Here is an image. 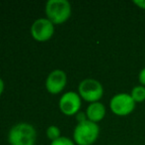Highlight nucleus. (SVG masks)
I'll use <instances>...</instances> for the list:
<instances>
[{
	"label": "nucleus",
	"mask_w": 145,
	"mask_h": 145,
	"mask_svg": "<svg viewBox=\"0 0 145 145\" xmlns=\"http://www.w3.org/2000/svg\"><path fill=\"white\" fill-rule=\"evenodd\" d=\"M99 126L96 122L87 119L79 122L74 129V140L78 145H91L99 136Z\"/></svg>",
	"instance_id": "nucleus-1"
},
{
	"label": "nucleus",
	"mask_w": 145,
	"mask_h": 145,
	"mask_svg": "<svg viewBox=\"0 0 145 145\" xmlns=\"http://www.w3.org/2000/svg\"><path fill=\"white\" fill-rule=\"evenodd\" d=\"M36 141V130L31 124L18 123L9 132L11 145H34Z\"/></svg>",
	"instance_id": "nucleus-2"
},
{
	"label": "nucleus",
	"mask_w": 145,
	"mask_h": 145,
	"mask_svg": "<svg viewBox=\"0 0 145 145\" xmlns=\"http://www.w3.org/2000/svg\"><path fill=\"white\" fill-rule=\"evenodd\" d=\"M48 20L56 24L66 21L71 14V6L67 0H48L46 4Z\"/></svg>",
	"instance_id": "nucleus-3"
},
{
	"label": "nucleus",
	"mask_w": 145,
	"mask_h": 145,
	"mask_svg": "<svg viewBox=\"0 0 145 145\" xmlns=\"http://www.w3.org/2000/svg\"><path fill=\"white\" fill-rule=\"evenodd\" d=\"M79 95L87 101L97 103L104 93L103 85L94 79H85L79 85Z\"/></svg>",
	"instance_id": "nucleus-4"
},
{
	"label": "nucleus",
	"mask_w": 145,
	"mask_h": 145,
	"mask_svg": "<svg viewBox=\"0 0 145 145\" xmlns=\"http://www.w3.org/2000/svg\"><path fill=\"white\" fill-rule=\"evenodd\" d=\"M110 107L116 115L124 116L133 111L135 107V101L128 93H118L112 97L110 101Z\"/></svg>",
	"instance_id": "nucleus-5"
},
{
	"label": "nucleus",
	"mask_w": 145,
	"mask_h": 145,
	"mask_svg": "<svg viewBox=\"0 0 145 145\" xmlns=\"http://www.w3.org/2000/svg\"><path fill=\"white\" fill-rule=\"evenodd\" d=\"M31 31H32L33 37L36 40L46 41L54 34V23L46 18H40L33 23Z\"/></svg>",
	"instance_id": "nucleus-6"
},
{
	"label": "nucleus",
	"mask_w": 145,
	"mask_h": 145,
	"mask_svg": "<svg viewBox=\"0 0 145 145\" xmlns=\"http://www.w3.org/2000/svg\"><path fill=\"white\" fill-rule=\"evenodd\" d=\"M59 107L61 111L67 115L77 113L81 107L80 95L74 91H67L60 97Z\"/></svg>",
	"instance_id": "nucleus-7"
},
{
	"label": "nucleus",
	"mask_w": 145,
	"mask_h": 145,
	"mask_svg": "<svg viewBox=\"0 0 145 145\" xmlns=\"http://www.w3.org/2000/svg\"><path fill=\"white\" fill-rule=\"evenodd\" d=\"M66 85V75L61 70H54L48 75L46 81L48 91L52 93H57L61 91Z\"/></svg>",
	"instance_id": "nucleus-8"
},
{
	"label": "nucleus",
	"mask_w": 145,
	"mask_h": 145,
	"mask_svg": "<svg viewBox=\"0 0 145 145\" xmlns=\"http://www.w3.org/2000/svg\"><path fill=\"white\" fill-rule=\"evenodd\" d=\"M86 115L88 119L93 122H99L105 117L106 115V107L103 103H92L89 105L86 110Z\"/></svg>",
	"instance_id": "nucleus-9"
},
{
	"label": "nucleus",
	"mask_w": 145,
	"mask_h": 145,
	"mask_svg": "<svg viewBox=\"0 0 145 145\" xmlns=\"http://www.w3.org/2000/svg\"><path fill=\"white\" fill-rule=\"evenodd\" d=\"M130 95L135 103H141L145 99V87L143 85H136L132 89Z\"/></svg>",
	"instance_id": "nucleus-10"
},
{
	"label": "nucleus",
	"mask_w": 145,
	"mask_h": 145,
	"mask_svg": "<svg viewBox=\"0 0 145 145\" xmlns=\"http://www.w3.org/2000/svg\"><path fill=\"white\" fill-rule=\"evenodd\" d=\"M46 134H48V137H50V139H52V141H54V140L60 137V130H59V128L57 126L50 125V127H48V129H46Z\"/></svg>",
	"instance_id": "nucleus-11"
},
{
	"label": "nucleus",
	"mask_w": 145,
	"mask_h": 145,
	"mask_svg": "<svg viewBox=\"0 0 145 145\" xmlns=\"http://www.w3.org/2000/svg\"><path fill=\"white\" fill-rule=\"evenodd\" d=\"M50 145H74V143H73L72 140H70L69 138L60 136L57 139L54 140Z\"/></svg>",
	"instance_id": "nucleus-12"
},
{
	"label": "nucleus",
	"mask_w": 145,
	"mask_h": 145,
	"mask_svg": "<svg viewBox=\"0 0 145 145\" xmlns=\"http://www.w3.org/2000/svg\"><path fill=\"white\" fill-rule=\"evenodd\" d=\"M138 77H139V81L141 83V85L144 87V85H145V68L142 69V70L140 71Z\"/></svg>",
	"instance_id": "nucleus-13"
},
{
	"label": "nucleus",
	"mask_w": 145,
	"mask_h": 145,
	"mask_svg": "<svg viewBox=\"0 0 145 145\" xmlns=\"http://www.w3.org/2000/svg\"><path fill=\"white\" fill-rule=\"evenodd\" d=\"M133 3L135 4L136 6L142 8V9H145V0H134Z\"/></svg>",
	"instance_id": "nucleus-14"
},
{
	"label": "nucleus",
	"mask_w": 145,
	"mask_h": 145,
	"mask_svg": "<svg viewBox=\"0 0 145 145\" xmlns=\"http://www.w3.org/2000/svg\"><path fill=\"white\" fill-rule=\"evenodd\" d=\"M77 120H78L79 122H82V121L87 120L86 117H85V113H83V112H79V113H77Z\"/></svg>",
	"instance_id": "nucleus-15"
},
{
	"label": "nucleus",
	"mask_w": 145,
	"mask_h": 145,
	"mask_svg": "<svg viewBox=\"0 0 145 145\" xmlns=\"http://www.w3.org/2000/svg\"><path fill=\"white\" fill-rule=\"evenodd\" d=\"M3 87H4V83L1 79H0V95H1L2 91H3Z\"/></svg>",
	"instance_id": "nucleus-16"
}]
</instances>
